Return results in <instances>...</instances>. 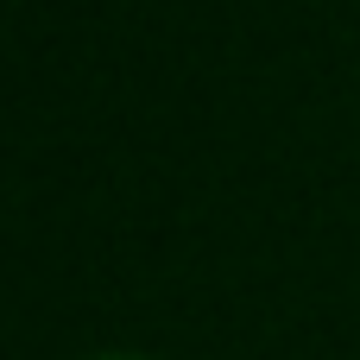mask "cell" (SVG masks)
Here are the masks:
<instances>
[{
	"mask_svg": "<svg viewBox=\"0 0 360 360\" xmlns=\"http://www.w3.org/2000/svg\"><path fill=\"white\" fill-rule=\"evenodd\" d=\"M95 360H139V354H95Z\"/></svg>",
	"mask_w": 360,
	"mask_h": 360,
	"instance_id": "1",
	"label": "cell"
}]
</instances>
